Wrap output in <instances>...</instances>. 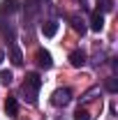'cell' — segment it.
<instances>
[{
	"instance_id": "6da1fadb",
	"label": "cell",
	"mask_w": 118,
	"mask_h": 120,
	"mask_svg": "<svg viewBox=\"0 0 118 120\" xmlns=\"http://www.w3.org/2000/svg\"><path fill=\"white\" fill-rule=\"evenodd\" d=\"M39 88H42V79H39V74H37V72L26 74V81H23L21 90H23L28 104H35V102H37V90H39Z\"/></svg>"
},
{
	"instance_id": "7a4b0ae2",
	"label": "cell",
	"mask_w": 118,
	"mask_h": 120,
	"mask_svg": "<svg viewBox=\"0 0 118 120\" xmlns=\"http://www.w3.org/2000/svg\"><path fill=\"white\" fill-rule=\"evenodd\" d=\"M70 99H72V92H70L67 88H58L53 95H51V104L53 106H67Z\"/></svg>"
},
{
	"instance_id": "3957f363",
	"label": "cell",
	"mask_w": 118,
	"mask_h": 120,
	"mask_svg": "<svg viewBox=\"0 0 118 120\" xmlns=\"http://www.w3.org/2000/svg\"><path fill=\"white\" fill-rule=\"evenodd\" d=\"M35 58H37V65H39L42 69H51V67H53L51 53H49V51H44V49H39V51L35 53Z\"/></svg>"
},
{
	"instance_id": "277c9868",
	"label": "cell",
	"mask_w": 118,
	"mask_h": 120,
	"mask_svg": "<svg viewBox=\"0 0 118 120\" xmlns=\"http://www.w3.org/2000/svg\"><path fill=\"white\" fill-rule=\"evenodd\" d=\"M104 28V14L100 9H95L93 14H90V30H95V32H100Z\"/></svg>"
},
{
	"instance_id": "5b68a950",
	"label": "cell",
	"mask_w": 118,
	"mask_h": 120,
	"mask_svg": "<svg viewBox=\"0 0 118 120\" xmlns=\"http://www.w3.org/2000/svg\"><path fill=\"white\" fill-rule=\"evenodd\" d=\"M70 65H72V67H83V65H86V53H83L81 49L72 51V53H70Z\"/></svg>"
},
{
	"instance_id": "8992f818",
	"label": "cell",
	"mask_w": 118,
	"mask_h": 120,
	"mask_svg": "<svg viewBox=\"0 0 118 120\" xmlns=\"http://www.w3.org/2000/svg\"><path fill=\"white\" fill-rule=\"evenodd\" d=\"M56 32H58V21L51 19V21H44V23H42V35H44V37H53Z\"/></svg>"
},
{
	"instance_id": "52a82bcc",
	"label": "cell",
	"mask_w": 118,
	"mask_h": 120,
	"mask_svg": "<svg viewBox=\"0 0 118 120\" xmlns=\"http://www.w3.org/2000/svg\"><path fill=\"white\" fill-rule=\"evenodd\" d=\"M5 113H7L9 118H14L16 113H19V102H16V97H7V99H5Z\"/></svg>"
},
{
	"instance_id": "ba28073f",
	"label": "cell",
	"mask_w": 118,
	"mask_h": 120,
	"mask_svg": "<svg viewBox=\"0 0 118 120\" xmlns=\"http://www.w3.org/2000/svg\"><path fill=\"white\" fill-rule=\"evenodd\" d=\"M2 12H5V14L19 12V0H2Z\"/></svg>"
},
{
	"instance_id": "9c48e42d",
	"label": "cell",
	"mask_w": 118,
	"mask_h": 120,
	"mask_svg": "<svg viewBox=\"0 0 118 120\" xmlns=\"http://www.w3.org/2000/svg\"><path fill=\"white\" fill-rule=\"evenodd\" d=\"M9 58H12V62H14V65H21V62H23V53H21V49H19L16 44L9 49Z\"/></svg>"
},
{
	"instance_id": "30bf717a",
	"label": "cell",
	"mask_w": 118,
	"mask_h": 120,
	"mask_svg": "<svg viewBox=\"0 0 118 120\" xmlns=\"http://www.w3.org/2000/svg\"><path fill=\"white\" fill-rule=\"evenodd\" d=\"M70 23H72V28L76 30V32H81V35L86 32V26H83V19H81V16H72Z\"/></svg>"
},
{
	"instance_id": "8fae6325",
	"label": "cell",
	"mask_w": 118,
	"mask_h": 120,
	"mask_svg": "<svg viewBox=\"0 0 118 120\" xmlns=\"http://www.w3.org/2000/svg\"><path fill=\"white\" fill-rule=\"evenodd\" d=\"M12 79H14V76H12L9 69H2V72H0V86H9V83H12Z\"/></svg>"
},
{
	"instance_id": "7c38bea8",
	"label": "cell",
	"mask_w": 118,
	"mask_h": 120,
	"mask_svg": "<svg viewBox=\"0 0 118 120\" xmlns=\"http://www.w3.org/2000/svg\"><path fill=\"white\" fill-rule=\"evenodd\" d=\"M106 90H109V92H116V90H118V81L114 79V76L106 79Z\"/></svg>"
},
{
	"instance_id": "4fadbf2b",
	"label": "cell",
	"mask_w": 118,
	"mask_h": 120,
	"mask_svg": "<svg viewBox=\"0 0 118 120\" xmlns=\"http://www.w3.org/2000/svg\"><path fill=\"white\" fill-rule=\"evenodd\" d=\"M74 120H90V113L86 109H79V111L74 113Z\"/></svg>"
},
{
	"instance_id": "5bb4252c",
	"label": "cell",
	"mask_w": 118,
	"mask_h": 120,
	"mask_svg": "<svg viewBox=\"0 0 118 120\" xmlns=\"http://www.w3.org/2000/svg\"><path fill=\"white\" fill-rule=\"evenodd\" d=\"M2 60H5V53H2V51H0V62H2Z\"/></svg>"
},
{
	"instance_id": "9a60e30c",
	"label": "cell",
	"mask_w": 118,
	"mask_h": 120,
	"mask_svg": "<svg viewBox=\"0 0 118 120\" xmlns=\"http://www.w3.org/2000/svg\"><path fill=\"white\" fill-rule=\"evenodd\" d=\"M37 2H46V0H37Z\"/></svg>"
}]
</instances>
